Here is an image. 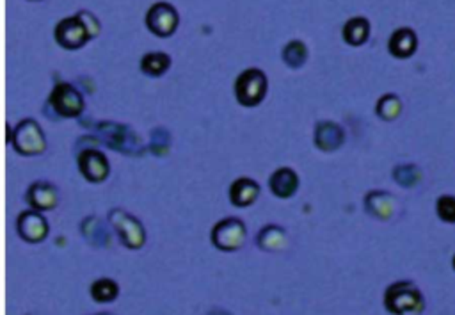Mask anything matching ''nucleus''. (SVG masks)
<instances>
[{"mask_svg": "<svg viewBox=\"0 0 455 315\" xmlns=\"http://www.w3.org/2000/svg\"><path fill=\"white\" fill-rule=\"evenodd\" d=\"M384 308L391 315H416L423 310V296L411 282H397L384 292Z\"/></svg>", "mask_w": 455, "mask_h": 315, "instance_id": "nucleus-1", "label": "nucleus"}, {"mask_svg": "<svg viewBox=\"0 0 455 315\" xmlns=\"http://www.w3.org/2000/svg\"><path fill=\"white\" fill-rule=\"evenodd\" d=\"M267 75L258 68L244 70L235 80V98L242 107H258L267 96Z\"/></svg>", "mask_w": 455, "mask_h": 315, "instance_id": "nucleus-2", "label": "nucleus"}, {"mask_svg": "<svg viewBox=\"0 0 455 315\" xmlns=\"http://www.w3.org/2000/svg\"><path fill=\"white\" fill-rule=\"evenodd\" d=\"M108 223L120 236L121 244L128 250H141L146 244L145 225L127 210L112 209L108 212Z\"/></svg>", "mask_w": 455, "mask_h": 315, "instance_id": "nucleus-3", "label": "nucleus"}, {"mask_svg": "<svg viewBox=\"0 0 455 315\" xmlns=\"http://www.w3.org/2000/svg\"><path fill=\"white\" fill-rule=\"evenodd\" d=\"M246 225L237 218L220 219L213 225L212 232H210V243L213 244V248L220 251H228V253L239 251L246 244Z\"/></svg>", "mask_w": 455, "mask_h": 315, "instance_id": "nucleus-4", "label": "nucleus"}, {"mask_svg": "<svg viewBox=\"0 0 455 315\" xmlns=\"http://www.w3.org/2000/svg\"><path fill=\"white\" fill-rule=\"evenodd\" d=\"M11 145L20 155L36 157L47 150V139L36 120H23L13 132Z\"/></svg>", "mask_w": 455, "mask_h": 315, "instance_id": "nucleus-5", "label": "nucleus"}, {"mask_svg": "<svg viewBox=\"0 0 455 315\" xmlns=\"http://www.w3.org/2000/svg\"><path fill=\"white\" fill-rule=\"evenodd\" d=\"M48 104L57 116L66 118V120L82 116L84 109H86V101H84L82 94L72 84L66 82L57 84L54 87L50 98H48Z\"/></svg>", "mask_w": 455, "mask_h": 315, "instance_id": "nucleus-6", "label": "nucleus"}, {"mask_svg": "<svg viewBox=\"0 0 455 315\" xmlns=\"http://www.w3.org/2000/svg\"><path fill=\"white\" fill-rule=\"evenodd\" d=\"M54 38L66 50H79L91 40V34L80 13H77L75 16H66L55 26Z\"/></svg>", "mask_w": 455, "mask_h": 315, "instance_id": "nucleus-7", "label": "nucleus"}, {"mask_svg": "<svg viewBox=\"0 0 455 315\" xmlns=\"http://www.w3.org/2000/svg\"><path fill=\"white\" fill-rule=\"evenodd\" d=\"M180 23L178 11L167 2H157L146 13V27L150 33L159 38H169L176 33V27Z\"/></svg>", "mask_w": 455, "mask_h": 315, "instance_id": "nucleus-8", "label": "nucleus"}, {"mask_svg": "<svg viewBox=\"0 0 455 315\" xmlns=\"http://www.w3.org/2000/svg\"><path fill=\"white\" fill-rule=\"evenodd\" d=\"M16 232L26 243L40 244L48 237L50 226L40 210H23L16 219Z\"/></svg>", "mask_w": 455, "mask_h": 315, "instance_id": "nucleus-9", "label": "nucleus"}, {"mask_svg": "<svg viewBox=\"0 0 455 315\" xmlns=\"http://www.w3.org/2000/svg\"><path fill=\"white\" fill-rule=\"evenodd\" d=\"M79 170L82 177L91 184H101L111 173V162L103 152L96 148H87L79 153Z\"/></svg>", "mask_w": 455, "mask_h": 315, "instance_id": "nucleus-10", "label": "nucleus"}, {"mask_svg": "<svg viewBox=\"0 0 455 315\" xmlns=\"http://www.w3.org/2000/svg\"><path fill=\"white\" fill-rule=\"evenodd\" d=\"M345 132L335 121H320L315 127L313 143L320 152H335L344 145Z\"/></svg>", "mask_w": 455, "mask_h": 315, "instance_id": "nucleus-11", "label": "nucleus"}, {"mask_svg": "<svg viewBox=\"0 0 455 315\" xmlns=\"http://www.w3.org/2000/svg\"><path fill=\"white\" fill-rule=\"evenodd\" d=\"M26 199L34 210L40 212H48L54 210L59 203L57 189L48 182H34L26 192Z\"/></svg>", "mask_w": 455, "mask_h": 315, "instance_id": "nucleus-12", "label": "nucleus"}, {"mask_svg": "<svg viewBox=\"0 0 455 315\" xmlns=\"http://www.w3.org/2000/svg\"><path fill=\"white\" fill-rule=\"evenodd\" d=\"M269 189L279 199H288L299 191V175L292 167H278L269 178Z\"/></svg>", "mask_w": 455, "mask_h": 315, "instance_id": "nucleus-13", "label": "nucleus"}, {"mask_svg": "<svg viewBox=\"0 0 455 315\" xmlns=\"http://www.w3.org/2000/svg\"><path fill=\"white\" fill-rule=\"evenodd\" d=\"M260 196V185L253 178H237L232 185H230V201L237 209H246L251 206Z\"/></svg>", "mask_w": 455, "mask_h": 315, "instance_id": "nucleus-14", "label": "nucleus"}, {"mask_svg": "<svg viewBox=\"0 0 455 315\" xmlns=\"http://www.w3.org/2000/svg\"><path fill=\"white\" fill-rule=\"evenodd\" d=\"M416 48H418V38H416L415 31L409 27L397 29L388 41V50L397 59H409L415 54Z\"/></svg>", "mask_w": 455, "mask_h": 315, "instance_id": "nucleus-15", "label": "nucleus"}, {"mask_svg": "<svg viewBox=\"0 0 455 315\" xmlns=\"http://www.w3.org/2000/svg\"><path fill=\"white\" fill-rule=\"evenodd\" d=\"M365 209L376 219L388 221L395 214V198L390 192L372 191L365 196Z\"/></svg>", "mask_w": 455, "mask_h": 315, "instance_id": "nucleus-16", "label": "nucleus"}, {"mask_svg": "<svg viewBox=\"0 0 455 315\" xmlns=\"http://www.w3.org/2000/svg\"><path fill=\"white\" fill-rule=\"evenodd\" d=\"M257 246L267 253H279L288 248V236L278 225H265L257 236Z\"/></svg>", "mask_w": 455, "mask_h": 315, "instance_id": "nucleus-17", "label": "nucleus"}, {"mask_svg": "<svg viewBox=\"0 0 455 315\" xmlns=\"http://www.w3.org/2000/svg\"><path fill=\"white\" fill-rule=\"evenodd\" d=\"M344 40L351 47H361L370 38V22L365 16H354L344 26Z\"/></svg>", "mask_w": 455, "mask_h": 315, "instance_id": "nucleus-18", "label": "nucleus"}, {"mask_svg": "<svg viewBox=\"0 0 455 315\" xmlns=\"http://www.w3.org/2000/svg\"><path fill=\"white\" fill-rule=\"evenodd\" d=\"M89 294L96 303H112L120 296V285L112 278H98L91 283Z\"/></svg>", "mask_w": 455, "mask_h": 315, "instance_id": "nucleus-19", "label": "nucleus"}, {"mask_svg": "<svg viewBox=\"0 0 455 315\" xmlns=\"http://www.w3.org/2000/svg\"><path fill=\"white\" fill-rule=\"evenodd\" d=\"M169 68L171 57L164 52H150L141 59V70L148 77H162Z\"/></svg>", "mask_w": 455, "mask_h": 315, "instance_id": "nucleus-20", "label": "nucleus"}, {"mask_svg": "<svg viewBox=\"0 0 455 315\" xmlns=\"http://www.w3.org/2000/svg\"><path fill=\"white\" fill-rule=\"evenodd\" d=\"M376 113L377 116L384 121L397 120V118L402 114V100L393 93L383 94V96L377 100Z\"/></svg>", "mask_w": 455, "mask_h": 315, "instance_id": "nucleus-21", "label": "nucleus"}, {"mask_svg": "<svg viewBox=\"0 0 455 315\" xmlns=\"http://www.w3.org/2000/svg\"><path fill=\"white\" fill-rule=\"evenodd\" d=\"M308 59V48L303 41L293 40L283 48V61L290 66V68L297 70L306 62Z\"/></svg>", "mask_w": 455, "mask_h": 315, "instance_id": "nucleus-22", "label": "nucleus"}, {"mask_svg": "<svg viewBox=\"0 0 455 315\" xmlns=\"http://www.w3.org/2000/svg\"><path fill=\"white\" fill-rule=\"evenodd\" d=\"M436 214L443 223L455 225V196L454 194H443L437 198Z\"/></svg>", "mask_w": 455, "mask_h": 315, "instance_id": "nucleus-23", "label": "nucleus"}, {"mask_svg": "<svg viewBox=\"0 0 455 315\" xmlns=\"http://www.w3.org/2000/svg\"><path fill=\"white\" fill-rule=\"evenodd\" d=\"M96 315H112V314H108V311H101V314H96Z\"/></svg>", "mask_w": 455, "mask_h": 315, "instance_id": "nucleus-24", "label": "nucleus"}, {"mask_svg": "<svg viewBox=\"0 0 455 315\" xmlns=\"http://www.w3.org/2000/svg\"><path fill=\"white\" fill-rule=\"evenodd\" d=\"M451 265H454V269H455V255H454V262H451Z\"/></svg>", "mask_w": 455, "mask_h": 315, "instance_id": "nucleus-25", "label": "nucleus"}, {"mask_svg": "<svg viewBox=\"0 0 455 315\" xmlns=\"http://www.w3.org/2000/svg\"><path fill=\"white\" fill-rule=\"evenodd\" d=\"M30 2H40V0H30Z\"/></svg>", "mask_w": 455, "mask_h": 315, "instance_id": "nucleus-26", "label": "nucleus"}]
</instances>
